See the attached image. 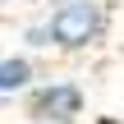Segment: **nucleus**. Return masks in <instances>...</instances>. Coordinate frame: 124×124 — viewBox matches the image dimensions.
Here are the masks:
<instances>
[{"mask_svg":"<svg viewBox=\"0 0 124 124\" xmlns=\"http://www.w3.org/2000/svg\"><path fill=\"white\" fill-rule=\"evenodd\" d=\"M0 55H5V46H0Z\"/></svg>","mask_w":124,"mask_h":124,"instance_id":"nucleus-8","label":"nucleus"},{"mask_svg":"<svg viewBox=\"0 0 124 124\" xmlns=\"http://www.w3.org/2000/svg\"><path fill=\"white\" fill-rule=\"evenodd\" d=\"M37 78H41L37 55H28V51H5V55H0V101L23 97Z\"/></svg>","mask_w":124,"mask_h":124,"instance_id":"nucleus-3","label":"nucleus"},{"mask_svg":"<svg viewBox=\"0 0 124 124\" xmlns=\"http://www.w3.org/2000/svg\"><path fill=\"white\" fill-rule=\"evenodd\" d=\"M97 124H124L120 115H97Z\"/></svg>","mask_w":124,"mask_h":124,"instance_id":"nucleus-5","label":"nucleus"},{"mask_svg":"<svg viewBox=\"0 0 124 124\" xmlns=\"http://www.w3.org/2000/svg\"><path fill=\"white\" fill-rule=\"evenodd\" d=\"M23 115L28 124H78L87 115V92L69 74H51V78L41 74L23 92Z\"/></svg>","mask_w":124,"mask_h":124,"instance_id":"nucleus-2","label":"nucleus"},{"mask_svg":"<svg viewBox=\"0 0 124 124\" xmlns=\"http://www.w3.org/2000/svg\"><path fill=\"white\" fill-rule=\"evenodd\" d=\"M41 18L51 28V51L60 55H87L115 28V14L106 0H55Z\"/></svg>","mask_w":124,"mask_h":124,"instance_id":"nucleus-1","label":"nucleus"},{"mask_svg":"<svg viewBox=\"0 0 124 124\" xmlns=\"http://www.w3.org/2000/svg\"><path fill=\"white\" fill-rule=\"evenodd\" d=\"M5 5H9V0H0V9H5Z\"/></svg>","mask_w":124,"mask_h":124,"instance_id":"nucleus-7","label":"nucleus"},{"mask_svg":"<svg viewBox=\"0 0 124 124\" xmlns=\"http://www.w3.org/2000/svg\"><path fill=\"white\" fill-rule=\"evenodd\" d=\"M9 5H41V0H9Z\"/></svg>","mask_w":124,"mask_h":124,"instance_id":"nucleus-6","label":"nucleus"},{"mask_svg":"<svg viewBox=\"0 0 124 124\" xmlns=\"http://www.w3.org/2000/svg\"><path fill=\"white\" fill-rule=\"evenodd\" d=\"M18 41H23V51H28V55L51 51V28H46V18H41V14H37V18H28V23L18 28Z\"/></svg>","mask_w":124,"mask_h":124,"instance_id":"nucleus-4","label":"nucleus"}]
</instances>
